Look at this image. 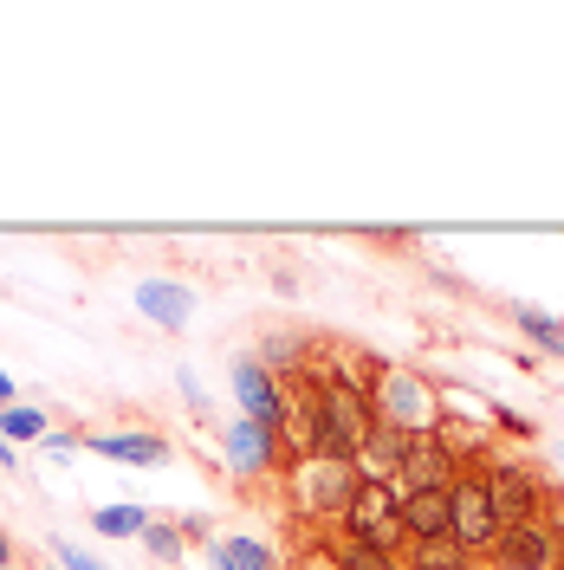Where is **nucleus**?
<instances>
[{"label":"nucleus","mask_w":564,"mask_h":570,"mask_svg":"<svg viewBox=\"0 0 564 570\" xmlns=\"http://www.w3.org/2000/svg\"><path fill=\"white\" fill-rule=\"evenodd\" d=\"M370 428H377V415H370L363 390H351V383H324L318 390V454L331 466H351L363 454V441H370Z\"/></svg>","instance_id":"nucleus-1"},{"label":"nucleus","mask_w":564,"mask_h":570,"mask_svg":"<svg viewBox=\"0 0 564 570\" xmlns=\"http://www.w3.org/2000/svg\"><path fill=\"white\" fill-rule=\"evenodd\" d=\"M344 525H351V538H363V544H383V551H396L402 544V493L389 487V480H357L351 505H344Z\"/></svg>","instance_id":"nucleus-2"},{"label":"nucleus","mask_w":564,"mask_h":570,"mask_svg":"<svg viewBox=\"0 0 564 570\" xmlns=\"http://www.w3.org/2000/svg\"><path fill=\"white\" fill-rule=\"evenodd\" d=\"M448 493H455V532H448V538H455L460 551H494L506 525H499V512H494L487 480H480V473H460Z\"/></svg>","instance_id":"nucleus-3"},{"label":"nucleus","mask_w":564,"mask_h":570,"mask_svg":"<svg viewBox=\"0 0 564 570\" xmlns=\"http://www.w3.org/2000/svg\"><path fill=\"white\" fill-rule=\"evenodd\" d=\"M487 493H494V512L499 525H538V512H545V493H538V480H532L519 461H494L487 473Z\"/></svg>","instance_id":"nucleus-4"},{"label":"nucleus","mask_w":564,"mask_h":570,"mask_svg":"<svg viewBox=\"0 0 564 570\" xmlns=\"http://www.w3.org/2000/svg\"><path fill=\"white\" fill-rule=\"evenodd\" d=\"M455 487V448L441 434H409V461L396 473V493H448Z\"/></svg>","instance_id":"nucleus-5"},{"label":"nucleus","mask_w":564,"mask_h":570,"mask_svg":"<svg viewBox=\"0 0 564 570\" xmlns=\"http://www.w3.org/2000/svg\"><path fill=\"white\" fill-rule=\"evenodd\" d=\"M383 422L402 428V434H428V422H435V395L409 370H389L383 376Z\"/></svg>","instance_id":"nucleus-6"},{"label":"nucleus","mask_w":564,"mask_h":570,"mask_svg":"<svg viewBox=\"0 0 564 570\" xmlns=\"http://www.w3.org/2000/svg\"><path fill=\"white\" fill-rule=\"evenodd\" d=\"M494 551H499V570H552L558 564V538L545 532V519L538 525H506Z\"/></svg>","instance_id":"nucleus-7"},{"label":"nucleus","mask_w":564,"mask_h":570,"mask_svg":"<svg viewBox=\"0 0 564 570\" xmlns=\"http://www.w3.org/2000/svg\"><path fill=\"white\" fill-rule=\"evenodd\" d=\"M234 395H241L247 422L273 428L285 415V395H280V383H273V370H266V363H253V356H241V363H234Z\"/></svg>","instance_id":"nucleus-8"},{"label":"nucleus","mask_w":564,"mask_h":570,"mask_svg":"<svg viewBox=\"0 0 564 570\" xmlns=\"http://www.w3.org/2000/svg\"><path fill=\"white\" fill-rule=\"evenodd\" d=\"M402 532L428 544V538L455 532V493H402Z\"/></svg>","instance_id":"nucleus-9"},{"label":"nucleus","mask_w":564,"mask_h":570,"mask_svg":"<svg viewBox=\"0 0 564 570\" xmlns=\"http://www.w3.org/2000/svg\"><path fill=\"white\" fill-rule=\"evenodd\" d=\"M137 305H143L156 324H163V331H182L195 298H188V285H176V279H143V285H137Z\"/></svg>","instance_id":"nucleus-10"},{"label":"nucleus","mask_w":564,"mask_h":570,"mask_svg":"<svg viewBox=\"0 0 564 570\" xmlns=\"http://www.w3.org/2000/svg\"><path fill=\"white\" fill-rule=\"evenodd\" d=\"M91 454L124 461V466H156V461H169V441H163V434H98Z\"/></svg>","instance_id":"nucleus-11"},{"label":"nucleus","mask_w":564,"mask_h":570,"mask_svg":"<svg viewBox=\"0 0 564 570\" xmlns=\"http://www.w3.org/2000/svg\"><path fill=\"white\" fill-rule=\"evenodd\" d=\"M363 461H370V480H396L402 461H409V434L389 428V422H377L370 428V441H363Z\"/></svg>","instance_id":"nucleus-12"},{"label":"nucleus","mask_w":564,"mask_h":570,"mask_svg":"<svg viewBox=\"0 0 564 570\" xmlns=\"http://www.w3.org/2000/svg\"><path fill=\"white\" fill-rule=\"evenodd\" d=\"M227 461L241 466V473H260V466L273 461V428L266 422H234L227 428Z\"/></svg>","instance_id":"nucleus-13"},{"label":"nucleus","mask_w":564,"mask_h":570,"mask_svg":"<svg viewBox=\"0 0 564 570\" xmlns=\"http://www.w3.org/2000/svg\"><path fill=\"white\" fill-rule=\"evenodd\" d=\"M513 324L526 331V337H532V344H538V351L564 356V324H558V318H545L538 305H513Z\"/></svg>","instance_id":"nucleus-14"},{"label":"nucleus","mask_w":564,"mask_h":570,"mask_svg":"<svg viewBox=\"0 0 564 570\" xmlns=\"http://www.w3.org/2000/svg\"><path fill=\"white\" fill-rule=\"evenodd\" d=\"M338 570H402V564H396V551H383V544L351 538V544H338Z\"/></svg>","instance_id":"nucleus-15"},{"label":"nucleus","mask_w":564,"mask_h":570,"mask_svg":"<svg viewBox=\"0 0 564 570\" xmlns=\"http://www.w3.org/2000/svg\"><path fill=\"white\" fill-rule=\"evenodd\" d=\"M467 558H474V551H460L455 538H428V544H416V570H467Z\"/></svg>","instance_id":"nucleus-16"},{"label":"nucleus","mask_w":564,"mask_h":570,"mask_svg":"<svg viewBox=\"0 0 564 570\" xmlns=\"http://www.w3.org/2000/svg\"><path fill=\"white\" fill-rule=\"evenodd\" d=\"M221 570H273V551L253 544V538H227L221 544Z\"/></svg>","instance_id":"nucleus-17"},{"label":"nucleus","mask_w":564,"mask_h":570,"mask_svg":"<svg viewBox=\"0 0 564 570\" xmlns=\"http://www.w3.org/2000/svg\"><path fill=\"white\" fill-rule=\"evenodd\" d=\"M98 519V532L105 538H137L143 525H149V512L143 505H105V512H91Z\"/></svg>","instance_id":"nucleus-18"},{"label":"nucleus","mask_w":564,"mask_h":570,"mask_svg":"<svg viewBox=\"0 0 564 570\" xmlns=\"http://www.w3.org/2000/svg\"><path fill=\"white\" fill-rule=\"evenodd\" d=\"M0 434L7 441H33V434H46V422H39L33 409H0Z\"/></svg>","instance_id":"nucleus-19"},{"label":"nucleus","mask_w":564,"mask_h":570,"mask_svg":"<svg viewBox=\"0 0 564 570\" xmlns=\"http://www.w3.org/2000/svg\"><path fill=\"white\" fill-rule=\"evenodd\" d=\"M143 538H149V551L163 558V564H176V551H182V538L169 532V525H143Z\"/></svg>","instance_id":"nucleus-20"},{"label":"nucleus","mask_w":564,"mask_h":570,"mask_svg":"<svg viewBox=\"0 0 564 570\" xmlns=\"http://www.w3.org/2000/svg\"><path fill=\"white\" fill-rule=\"evenodd\" d=\"M292 356H299V337H273L266 344V363H292Z\"/></svg>","instance_id":"nucleus-21"},{"label":"nucleus","mask_w":564,"mask_h":570,"mask_svg":"<svg viewBox=\"0 0 564 570\" xmlns=\"http://www.w3.org/2000/svg\"><path fill=\"white\" fill-rule=\"evenodd\" d=\"M59 564H71V570H98L91 558H85V551H71V544H59Z\"/></svg>","instance_id":"nucleus-22"},{"label":"nucleus","mask_w":564,"mask_h":570,"mask_svg":"<svg viewBox=\"0 0 564 570\" xmlns=\"http://www.w3.org/2000/svg\"><path fill=\"white\" fill-rule=\"evenodd\" d=\"M0 466H20L13 461V448H7V434H0Z\"/></svg>","instance_id":"nucleus-23"},{"label":"nucleus","mask_w":564,"mask_h":570,"mask_svg":"<svg viewBox=\"0 0 564 570\" xmlns=\"http://www.w3.org/2000/svg\"><path fill=\"white\" fill-rule=\"evenodd\" d=\"M0 402H13V383H7V376H0Z\"/></svg>","instance_id":"nucleus-24"},{"label":"nucleus","mask_w":564,"mask_h":570,"mask_svg":"<svg viewBox=\"0 0 564 570\" xmlns=\"http://www.w3.org/2000/svg\"><path fill=\"white\" fill-rule=\"evenodd\" d=\"M0 564H7V532H0Z\"/></svg>","instance_id":"nucleus-25"}]
</instances>
